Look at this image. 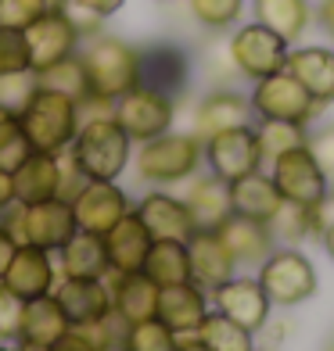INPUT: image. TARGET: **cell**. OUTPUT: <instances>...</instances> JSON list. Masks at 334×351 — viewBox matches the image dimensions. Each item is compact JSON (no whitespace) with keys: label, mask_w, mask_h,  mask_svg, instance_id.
Masks as SVG:
<instances>
[{"label":"cell","mask_w":334,"mask_h":351,"mask_svg":"<svg viewBox=\"0 0 334 351\" xmlns=\"http://www.w3.org/2000/svg\"><path fill=\"white\" fill-rule=\"evenodd\" d=\"M79 61L87 72V97L115 104L126 90L137 86V47L119 36L93 33L79 43Z\"/></svg>","instance_id":"cell-1"},{"label":"cell","mask_w":334,"mask_h":351,"mask_svg":"<svg viewBox=\"0 0 334 351\" xmlns=\"http://www.w3.org/2000/svg\"><path fill=\"white\" fill-rule=\"evenodd\" d=\"M133 140L115 122V115L79 119V130L69 143L72 162L83 169L87 180H119V172L130 165Z\"/></svg>","instance_id":"cell-2"},{"label":"cell","mask_w":334,"mask_h":351,"mask_svg":"<svg viewBox=\"0 0 334 351\" xmlns=\"http://www.w3.org/2000/svg\"><path fill=\"white\" fill-rule=\"evenodd\" d=\"M19 122H22L25 140L33 151L61 154V151H69V143L79 130V101L36 86L33 97H29L25 108L19 111Z\"/></svg>","instance_id":"cell-3"},{"label":"cell","mask_w":334,"mask_h":351,"mask_svg":"<svg viewBox=\"0 0 334 351\" xmlns=\"http://www.w3.org/2000/svg\"><path fill=\"white\" fill-rule=\"evenodd\" d=\"M205 162V140L198 133H162L140 143L137 151V176L144 183L166 186L194 176Z\"/></svg>","instance_id":"cell-4"},{"label":"cell","mask_w":334,"mask_h":351,"mask_svg":"<svg viewBox=\"0 0 334 351\" xmlns=\"http://www.w3.org/2000/svg\"><path fill=\"white\" fill-rule=\"evenodd\" d=\"M0 215H8V222H0L19 244H33L43 251H58L69 237L79 230L72 204L51 197V201H36V204H19L14 201L11 208H4Z\"/></svg>","instance_id":"cell-5"},{"label":"cell","mask_w":334,"mask_h":351,"mask_svg":"<svg viewBox=\"0 0 334 351\" xmlns=\"http://www.w3.org/2000/svg\"><path fill=\"white\" fill-rule=\"evenodd\" d=\"M248 101H252V115L256 119H277V122H295V125H309L327 108V104L316 101L288 69L259 79Z\"/></svg>","instance_id":"cell-6"},{"label":"cell","mask_w":334,"mask_h":351,"mask_svg":"<svg viewBox=\"0 0 334 351\" xmlns=\"http://www.w3.org/2000/svg\"><path fill=\"white\" fill-rule=\"evenodd\" d=\"M190 69H194V61H190L183 43L158 40L148 47H137V86L166 93L177 104L190 86Z\"/></svg>","instance_id":"cell-7"},{"label":"cell","mask_w":334,"mask_h":351,"mask_svg":"<svg viewBox=\"0 0 334 351\" xmlns=\"http://www.w3.org/2000/svg\"><path fill=\"white\" fill-rule=\"evenodd\" d=\"M259 283L274 305L295 308L316 294V269L302 251H269L266 262L259 265Z\"/></svg>","instance_id":"cell-8"},{"label":"cell","mask_w":334,"mask_h":351,"mask_svg":"<svg viewBox=\"0 0 334 351\" xmlns=\"http://www.w3.org/2000/svg\"><path fill=\"white\" fill-rule=\"evenodd\" d=\"M227 43H230V58H234L237 75L252 79V83L280 72L288 65V51H291V43L284 36H277L274 29H266L263 22H248L241 29H234V36Z\"/></svg>","instance_id":"cell-9"},{"label":"cell","mask_w":334,"mask_h":351,"mask_svg":"<svg viewBox=\"0 0 334 351\" xmlns=\"http://www.w3.org/2000/svg\"><path fill=\"white\" fill-rule=\"evenodd\" d=\"M22 36L29 47V69L33 72L58 65L61 58L76 54L79 43H83V33L76 29V22L69 19L65 8H47L36 22H29L22 29Z\"/></svg>","instance_id":"cell-10"},{"label":"cell","mask_w":334,"mask_h":351,"mask_svg":"<svg viewBox=\"0 0 334 351\" xmlns=\"http://www.w3.org/2000/svg\"><path fill=\"white\" fill-rule=\"evenodd\" d=\"M115 122L126 130L133 143H144L151 136H162L172 130V119H177V101L166 97V93H155L148 86H133L126 90L115 101Z\"/></svg>","instance_id":"cell-11"},{"label":"cell","mask_w":334,"mask_h":351,"mask_svg":"<svg viewBox=\"0 0 334 351\" xmlns=\"http://www.w3.org/2000/svg\"><path fill=\"white\" fill-rule=\"evenodd\" d=\"M269 180H274L277 194L284 201H298V204H320V197L327 194V176L324 169L316 165V158L309 154L306 143H298V147H288L280 151L274 162H269Z\"/></svg>","instance_id":"cell-12"},{"label":"cell","mask_w":334,"mask_h":351,"mask_svg":"<svg viewBox=\"0 0 334 351\" xmlns=\"http://www.w3.org/2000/svg\"><path fill=\"white\" fill-rule=\"evenodd\" d=\"M205 165L212 169V176H219L227 183L263 169L256 125H237V130H223L216 136H205Z\"/></svg>","instance_id":"cell-13"},{"label":"cell","mask_w":334,"mask_h":351,"mask_svg":"<svg viewBox=\"0 0 334 351\" xmlns=\"http://www.w3.org/2000/svg\"><path fill=\"white\" fill-rule=\"evenodd\" d=\"M69 204H72L76 226L87 233H98V237H104L130 212V197H126L122 186H115V180H87V186Z\"/></svg>","instance_id":"cell-14"},{"label":"cell","mask_w":334,"mask_h":351,"mask_svg":"<svg viewBox=\"0 0 334 351\" xmlns=\"http://www.w3.org/2000/svg\"><path fill=\"white\" fill-rule=\"evenodd\" d=\"M51 294L65 312L69 326H93L111 319V287L101 276H65L54 283Z\"/></svg>","instance_id":"cell-15"},{"label":"cell","mask_w":334,"mask_h":351,"mask_svg":"<svg viewBox=\"0 0 334 351\" xmlns=\"http://www.w3.org/2000/svg\"><path fill=\"white\" fill-rule=\"evenodd\" d=\"M212 305H216L219 315L234 319L237 326L259 333L269 323V308H274V301L266 298L259 280H252V276L237 280V276H230L227 283L212 287Z\"/></svg>","instance_id":"cell-16"},{"label":"cell","mask_w":334,"mask_h":351,"mask_svg":"<svg viewBox=\"0 0 334 351\" xmlns=\"http://www.w3.org/2000/svg\"><path fill=\"white\" fill-rule=\"evenodd\" d=\"M0 283H4L8 291H14L22 301L51 294L54 283H58L51 251L33 247V244H19V251H14V258H11V265H8V273H4Z\"/></svg>","instance_id":"cell-17"},{"label":"cell","mask_w":334,"mask_h":351,"mask_svg":"<svg viewBox=\"0 0 334 351\" xmlns=\"http://www.w3.org/2000/svg\"><path fill=\"white\" fill-rule=\"evenodd\" d=\"M205 315H209V298H205V291L194 280L158 287V312H155V319L166 323L172 333H194Z\"/></svg>","instance_id":"cell-18"},{"label":"cell","mask_w":334,"mask_h":351,"mask_svg":"<svg viewBox=\"0 0 334 351\" xmlns=\"http://www.w3.org/2000/svg\"><path fill=\"white\" fill-rule=\"evenodd\" d=\"M155 237L148 233V226L140 222L137 212H126L115 226L104 233V251H108V269L111 273H140L148 258V247H151Z\"/></svg>","instance_id":"cell-19"},{"label":"cell","mask_w":334,"mask_h":351,"mask_svg":"<svg viewBox=\"0 0 334 351\" xmlns=\"http://www.w3.org/2000/svg\"><path fill=\"white\" fill-rule=\"evenodd\" d=\"M256 115H252V101L245 93H237L230 86H219L212 93H205L201 104L194 108V133L205 136H216L223 130H237V125H252Z\"/></svg>","instance_id":"cell-20"},{"label":"cell","mask_w":334,"mask_h":351,"mask_svg":"<svg viewBox=\"0 0 334 351\" xmlns=\"http://www.w3.org/2000/svg\"><path fill=\"white\" fill-rule=\"evenodd\" d=\"M216 237L223 241V247L230 251V258L237 265H263L266 254L274 251V233H269L266 222L237 215V212H230L227 219L219 222Z\"/></svg>","instance_id":"cell-21"},{"label":"cell","mask_w":334,"mask_h":351,"mask_svg":"<svg viewBox=\"0 0 334 351\" xmlns=\"http://www.w3.org/2000/svg\"><path fill=\"white\" fill-rule=\"evenodd\" d=\"M187 258H190V280H194L201 291H212V287L227 283L237 269V262L230 258V251L223 247L216 230H194L190 233Z\"/></svg>","instance_id":"cell-22"},{"label":"cell","mask_w":334,"mask_h":351,"mask_svg":"<svg viewBox=\"0 0 334 351\" xmlns=\"http://www.w3.org/2000/svg\"><path fill=\"white\" fill-rule=\"evenodd\" d=\"M158 312V283L148 280L144 273H119L115 287H111V315L122 326L155 319Z\"/></svg>","instance_id":"cell-23"},{"label":"cell","mask_w":334,"mask_h":351,"mask_svg":"<svg viewBox=\"0 0 334 351\" xmlns=\"http://www.w3.org/2000/svg\"><path fill=\"white\" fill-rule=\"evenodd\" d=\"M137 215L155 241H190V233H194V219H190L187 204L172 194H148Z\"/></svg>","instance_id":"cell-24"},{"label":"cell","mask_w":334,"mask_h":351,"mask_svg":"<svg viewBox=\"0 0 334 351\" xmlns=\"http://www.w3.org/2000/svg\"><path fill=\"white\" fill-rule=\"evenodd\" d=\"M288 69L320 104L334 101V51L331 47H295L288 51Z\"/></svg>","instance_id":"cell-25"},{"label":"cell","mask_w":334,"mask_h":351,"mask_svg":"<svg viewBox=\"0 0 334 351\" xmlns=\"http://www.w3.org/2000/svg\"><path fill=\"white\" fill-rule=\"evenodd\" d=\"M183 204H187L190 219H194V230H216L219 222L234 212L230 183L219 180V176H201V180L190 183Z\"/></svg>","instance_id":"cell-26"},{"label":"cell","mask_w":334,"mask_h":351,"mask_svg":"<svg viewBox=\"0 0 334 351\" xmlns=\"http://www.w3.org/2000/svg\"><path fill=\"white\" fill-rule=\"evenodd\" d=\"M11 180H14V201L19 204H36V201L58 197V154L33 151L11 172Z\"/></svg>","instance_id":"cell-27"},{"label":"cell","mask_w":334,"mask_h":351,"mask_svg":"<svg viewBox=\"0 0 334 351\" xmlns=\"http://www.w3.org/2000/svg\"><path fill=\"white\" fill-rule=\"evenodd\" d=\"M280 201H284V197L277 194L274 180H269L263 169H256V172H248V176H241V180L230 183V204H234L237 215L269 222V215L277 212Z\"/></svg>","instance_id":"cell-28"},{"label":"cell","mask_w":334,"mask_h":351,"mask_svg":"<svg viewBox=\"0 0 334 351\" xmlns=\"http://www.w3.org/2000/svg\"><path fill=\"white\" fill-rule=\"evenodd\" d=\"M61 251V276H104L108 269V251H104V237L76 230Z\"/></svg>","instance_id":"cell-29"},{"label":"cell","mask_w":334,"mask_h":351,"mask_svg":"<svg viewBox=\"0 0 334 351\" xmlns=\"http://www.w3.org/2000/svg\"><path fill=\"white\" fill-rule=\"evenodd\" d=\"M252 8H256V22L274 29L288 43H295L313 22L309 0H252Z\"/></svg>","instance_id":"cell-30"},{"label":"cell","mask_w":334,"mask_h":351,"mask_svg":"<svg viewBox=\"0 0 334 351\" xmlns=\"http://www.w3.org/2000/svg\"><path fill=\"white\" fill-rule=\"evenodd\" d=\"M69 330V319L61 312V305L54 301V294H43L25 301L22 308V333L19 341H33V344H54L61 333Z\"/></svg>","instance_id":"cell-31"},{"label":"cell","mask_w":334,"mask_h":351,"mask_svg":"<svg viewBox=\"0 0 334 351\" xmlns=\"http://www.w3.org/2000/svg\"><path fill=\"white\" fill-rule=\"evenodd\" d=\"M148 280H155L158 287L169 283H183L190 280V258H187V241H151L144 269Z\"/></svg>","instance_id":"cell-32"},{"label":"cell","mask_w":334,"mask_h":351,"mask_svg":"<svg viewBox=\"0 0 334 351\" xmlns=\"http://www.w3.org/2000/svg\"><path fill=\"white\" fill-rule=\"evenodd\" d=\"M194 337L212 348V351H256V337H252V330L237 326L234 319L219 315V312H209L201 319V326L194 330Z\"/></svg>","instance_id":"cell-33"},{"label":"cell","mask_w":334,"mask_h":351,"mask_svg":"<svg viewBox=\"0 0 334 351\" xmlns=\"http://www.w3.org/2000/svg\"><path fill=\"white\" fill-rule=\"evenodd\" d=\"M36 75V86L43 90H54V93H65L72 101H87V72H83V61H79V51L61 58L58 65L43 69V72H33Z\"/></svg>","instance_id":"cell-34"},{"label":"cell","mask_w":334,"mask_h":351,"mask_svg":"<svg viewBox=\"0 0 334 351\" xmlns=\"http://www.w3.org/2000/svg\"><path fill=\"white\" fill-rule=\"evenodd\" d=\"M313 204H298V201H280L277 212L269 215V233H274V241H284V244H298L313 237Z\"/></svg>","instance_id":"cell-35"},{"label":"cell","mask_w":334,"mask_h":351,"mask_svg":"<svg viewBox=\"0 0 334 351\" xmlns=\"http://www.w3.org/2000/svg\"><path fill=\"white\" fill-rule=\"evenodd\" d=\"M256 136H259V151H263V162H274L280 151L298 147L306 143V125H295V122H277V119H256Z\"/></svg>","instance_id":"cell-36"},{"label":"cell","mask_w":334,"mask_h":351,"mask_svg":"<svg viewBox=\"0 0 334 351\" xmlns=\"http://www.w3.org/2000/svg\"><path fill=\"white\" fill-rule=\"evenodd\" d=\"M119 348L122 351H177V333L166 323H158V319H144V323L126 326Z\"/></svg>","instance_id":"cell-37"},{"label":"cell","mask_w":334,"mask_h":351,"mask_svg":"<svg viewBox=\"0 0 334 351\" xmlns=\"http://www.w3.org/2000/svg\"><path fill=\"white\" fill-rule=\"evenodd\" d=\"M187 8H190V14H194V22L201 29L223 33V29H230L237 19H241L245 0H187Z\"/></svg>","instance_id":"cell-38"},{"label":"cell","mask_w":334,"mask_h":351,"mask_svg":"<svg viewBox=\"0 0 334 351\" xmlns=\"http://www.w3.org/2000/svg\"><path fill=\"white\" fill-rule=\"evenodd\" d=\"M29 154H33V147H29V140H25L22 122H19L14 111H8V115L0 119V169L14 172Z\"/></svg>","instance_id":"cell-39"},{"label":"cell","mask_w":334,"mask_h":351,"mask_svg":"<svg viewBox=\"0 0 334 351\" xmlns=\"http://www.w3.org/2000/svg\"><path fill=\"white\" fill-rule=\"evenodd\" d=\"M11 72H33L22 29H0V75H11Z\"/></svg>","instance_id":"cell-40"},{"label":"cell","mask_w":334,"mask_h":351,"mask_svg":"<svg viewBox=\"0 0 334 351\" xmlns=\"http://www.w3.org/2000/svg\"><path fill=\"white\" fill-rule=\"evenodd\" d=\"M36 90V75L33 72H11V75H0V104H4L8 111H19L25 108V101L33 97Z\"/></svg>","instance_id":"cell-41"},{"label":"cell","mask_w":334,"mask_h":351,"mask_svg":"<svg viewBox=\"0 0 334 351\" xmlns=\"http://www.w3.org/2000/svg\"><path fill=\"white\" fill-rule=\"evenodd\" d=\"M47 11L43 0H0V29H25Z\"/></svg>","instance_id":"cell-42"},{"label":"cell","mask_w":334,"mask_h":351,"mask_svg":"<svg viewBox=\"0 0 334 351\" xmlns=\"http://www.w3.org/2000/svg\"><path fill=\"white\" fill-rule=\"evenodd\" d=\"M22 308H25V301L0 283V341H19V333H22Z\"/></svg>","instance_id":"cell-43"},{"label":"cell","mask_w":334,"mask_h":351,"mask_svg":"<svg viewBox=\"0 0 334 351\" xmlns=\"http://www.w3.org/2000/svg\"><path fill=\"white\" fill-rule=\"evenodd\" d=\"M306 147L316 158V165L324 169L327 180H334V122L331 125H320L316 133H309L306 136Z\"/></svg>","instance_id":"cell-44"},{"label":"cell","mask_w":334,"mask_h":351,"mask_svg":"<svg viewBox=\"0 0 334 351\" xmlns=\"http://www.w3.org/2000/svg\"><path fill=\"white\" fill-rule=\"evenodd\" d=\"M83 186H87L83 169L72 162L69 151H61V154H58V197H61V201H72Z\"/></svg>","instance_id":"cell-45"},{"label":"cell","mask_w":334,"mask_h":351,"mask_svg":"<svg viewBox=\"0 0 334 351\" xmlns=\"http://www.w3.org/2000/svg\"><path fill=\"white\" fill-rule=\"evenodd\" d=\"M47 351H101L98 344H93L87 337V330H79V326H69L54 344H47Z\"/></svg>","instance_id":"cell-46"},{"label":"cell","mask_w":334,"mask_h":351,"mask_svg":"<svg viewBox=\"0 0 334 351\" xmlns=\"http://www.w3.org/2000/svg\"><path fill=\"white\" fill-rule=\"evenodd\" d=\"M209 58H205V65H209L212 72H216V79H223L227 72H237L234 69V58H230V43L227 40H216V43H209V51H205Z\"/></svg>","instance_id":"cell-47"},{"label":"cell","mask_w":334,"mask_h":351,"mask_svg":"<svg viewBox=\"0 0 334 351\" xmlns=\"http://www.w3.org/2000/svg\"><path fill=\"white\" fill-rule=\"evenodd\" d=\"M69 4H76V8H83V11H90L93 19H111V14H115L126 0H69Z\"/></svg>","instance_id":"cell-48"},{"label":"cell","mask_w":334,"mask_h":351,"mask_svg":"<svg viewBox=\"0 0 334 351\" xmlns=\"http://www.w3.org/2000/svg\"><path fill=\"white\" fill-rule=\"evenodd\" d=\"M14 251H19V241L0 226V280H4V273H8V265H11V258H14Z\"/></svg>","instance_id":"cell-49"},{"label":"cell","mask_w":334,"mask_h":351,"mask_svg":"<svg viewBox=\"0 0 334 351\" xmlns=\"http://www.w3.org/2000/svg\"><path fill=\"white\" fill-rule=\"evenodd\" d=\"M14 204V180H11V172L0 169V212L11 208Z\"/></svg>","instance_id":"cell-50"},{"label":"cell","mask_w":334,"mask_h":351,"mask_svg":"<svg viewBox=\"0 0 334 351\" xmlns=\"http://www.w3.org/2000/svg\"><path fill=\"white\" fill-rule=\"evenodd\" d=\"M316 22L334 36V0H320V4H316Z\"/></svg>","instance_id":"cell-51"},{"label":"cell","mask_w":334,"mask_h":351,"mask_svg":"<svg viewBox=\"0 0 334 351\" xmlns=\"http://www.w3.org/2000/svg\"><path fill=\"white\" fill-rule=\"evenodd\" d=\"M177 351H212V348H205L194 333H177Z\"/></svg>","instance_id":"cell-52"},{"label":"cell","mask_w":334,"mask_h":351,"mask_svg":"<svg viewBox=\"0 0 334 351\" xmlns=\"http://www.w3.org/2000/svg\"><path fill=\"white\" fill-rule=\"evenodd\" d=\"M320 241H324V251L334 258V222H327V226L320 230Z\"/></svg>","instance_id":"cell-53"},{"label":"cell","mask_w":334,"mask_h":351,"mask_svg":"<svg viewBox=\"0 0 334 351\" xmlns=\"http://www.w3.org/2000/svg\"><path fill=\"white\" fill-rule=\"evenodd\" d=\"M14 351H47V344H33V341H19Z\"/></svg>","instance_id":"cell-54"},{"label":"cell","mask_w":334,"mask_h":351,"mask_svg":"<svg viewBox=\"0 0 334 351\" xmlns=\"http://www.w3.org/2000/svg\"><path fill=\"white\" fill-rule=\"evenodd\" d=\"M43 4H47V8H65L69 0H43Z\"/></svg>","instance_id":"cell-55"},{"label":"cell","mask_w":334,"mask_h":351,"mask_svg":"<svg viewBox=\"0 0 334 351\" xmlns=\"http://www.w3.org/2000/svg\"><path fill=\"white\" fill-rule=\"evenodd\" d=\"M324 351H334V333H331V337H327V344H324Z\"/></svg>","instance_id":"cell-56"},{"label":"cell","mask_w":334,"mask_h":351,"mask_svg":"<svg viewBox=\"0 0 334 351\" xmlns=\"http://www.w3.org/2000/svg\"><path fill=\"white\" fill-rule=\"evenodd\" d=\"M0 351H11V348H4V341H0Z\"/></svg>","instance_id":"cell-57"}]
</instances>
